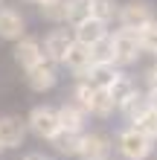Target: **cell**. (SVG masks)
<instances>
[{"label": "cell", "mask_w": 157, "mask_h": 160, "mask_svg": "<svg viewBox=\"0 0 157 160\" xmlns=\"http://www.w3.org/2000/svg\"><path fill=\"white\" fill-rule=\"evenodd\" d=\"M108 55H110V64L119 67V70L134 67V64L143 58L140 44H137V32L134 29H122V26L110 29V35H108Z\"/></svg>", "instance_id": "cell-1"}, {"label": "cell", "mask_w": 157, "mask_h": 160, "mask_svg": "<svg viewBox=\"0 0 157 160\" xmlns=\"http://www.w3.org/2000/svg\"><path fill=\"white\" fill-rule=\"evenodd\" d=\"M114 152L122 160H151L157 152V143L149 140L143 131H137L134 125H125L114 137Z\"/></svg>", "instance_id": "cell-2"}, {"label": "cell", "mask_w": 157, "mask_h": 160, "mask_svg": "<svg viewBox=\"0 0 157 160\" xmlns=\"http://www.w3.org/2000/svg\"><path fill=\"white\" fill-rule=\"evenodd\" d=\"M23 119H26V131L35 140H41V143H52L61 134V122H58L55 105H32V111Z\"/></svg>", "instance_id": "cell-3"}, {"label": "cell", "mask_w": 157, "mask_h": 160, "mask_svg": "<svg viewBox=\"0 0 157 160\" xmlns=\"http://www.w3.org/2000/svg\"><path fill=\"white\" fill-rule=\"evenodd\" d=\"M151 21H157V9L151 6V0H125L116 9V26L122 29H140Z\"/></svg>", "instance_id": "cell-4"}, {"label": "cell", "mask_w": 157, "mask_h": 160, "mask_svg": "<svg viewBox=\"0 0 157 160\" xmlns=\"http://www.w3.org/2000/svg\"><path fill=\"white\" fill-rule=\"evenodd\" d=\"M76 160H114V137L105 131H85Z\"/></svg>", "instance_id": "cell-5"}, {"label": "cell", "mask_w": 157, "mask_h": 160, "mask_svg": "<svg viewBox=\"0 0 157 160\" xmlns=\"http://www.w3.org/2000/svg\"><path fill=\"white\" fill-rule=\"evenodd\" d=\"M29 137L26 131V119L17 114H0V148L3 152H15L21 148Z\"/></svg>", "instance_id": "cell-6"}, {"label": "cell", "mask_w": 157, "mask_h": 160, "mask_svg": "<svg viewBox=\"0 0 157 160\" xmlns=\"http://www.w3.org/2000/svg\"><path fill=\"white\" fill-rule=\"evenodd\" d=\"M70 44H73V32H70V26H55V29H50L47 35H44V41H41L44 58L58 67L61 58H64V52L70 50Z\"/></svg>", "instance_id": "cell-7"}, {"label": "cell", "mask_w": 157, "mask_h": 160, "mask_svg": "<svg viewBox=\"0 0 157 160\" xmlns=\"http://www.w3.org/2000/svg\"><path fill=\"white\" fill-rule=\"evenodd\" d=\"M70 32H73V41H79L85 47H96V44H102L110 35V26L90 15V18H85V21H79L76 26H70Z\"/></svg>", "instance_id": "cell-8"}, {"label": "cell", "mask_w": 157, "mask_h": 160, "mask_svg": "<svg viewBox=\"0 0 157 160\" xmlns=\"http://www.w3.org/2000/svg\"><path fill=\"white\" fill-rule=\"evenodd\" d=\"M23 82H26V88L32 93H50V90H55V84H58V67L50 64V61H41V64H35L32 70L23 73Z\"/></svg>", "instance_id": "cell-9"}, {"label": "cell", "mask_w": 157, "mask_h": 160, "mask_svg": "<svg viewBox=\"0 0 157 160\" xmlns=\"http://www.w3.org/2000/svg\"><path fill=\"white\" fill-rule=\"evenodd\" d=\"M93 50L85 44H79V41H73L70 44V50L64 52V58H61V67L70 73L73 79H85V73L90 70V64H93Z\"/></svg>", "instance_id": "cell-10"}, {"label": "cell", "mask_w": 157, "mask_h": 160, "mask_svg": "<svg viewBox=\"0 0 157 160\" xmlns=\"http://www.w3.org/2000/svg\"><path fill=\"white\" fill-rule=\"evenodd\" d=\"M12 58H15V64H17L23 73L32 70L35 64L47 61V58H44V50H41V41H38V38H29V35H23L21 41L12 44Z\"/></svg>", "instance_id": "cell-11"}, {"label": "cell", "mask_w": 157, "mask_h": 160, "mask_svg": "<svg viewBox=\"0 0 157 160\" xmlns=\"http://www.w3.org/2000/svg\"><path fill=\"white\" fill-rule=\"evenodd\" d=\"M26 35V18L15 6H0V41H21Z\"/></svg>", "instance_id": "cell-12"}, {"label": "cell", "mask_w": 157, "mask_h": 160, "mask_svg": "<svg viewBox=\"0 0 157 160\" xmlns=\"http://www.w3.org/2000/svg\"><path fill=\"white\" fill-rule=\"evenodd\" d=\"M58 111V122H61V131H67V134H81V131H87V114L81 111L76 102H61V105H55Z\"/></svg>", "instance_id": "cell-13"}, {"label": "cell", "mask_w": 157, "mask_h": 160, "mask_svg": "<svg viewBox=\"0 0 157 160\" xmlns=\"http://www.w3.org/2000/svg\"><path fill=\"white\" fill-rule=\"evenodd\" d=\"M116 114V102L110 96L108 88H93V96H90V105H87V117L93 119H110Z\"/></svg>", "instance_id": "cell-14"}, {"label": "cell", "mask_w": 157, "mask_h": 160, "mask_svg": "<svg viewBox=\"0 0 157 160\" xmlns=\"http://www.w3.org/2000/svg\"><path fill=\"white\" fill-rule=\"evenodd\" d=\"M67 3L70 0H38V15L52 26H67Z\"/></svg>", "instance_id": "cell-15"}, {"label": "cell", "mask_w": 157, "mask_h": 160, "mask_svg": "<svg viewBox=\"0 0 157 160\" xmlns=\"http://www.w3.org/2000/svg\"><path fill=\"white\" fill-rule=\"evenodd\" d=\"M119 76V67H114L110 61H93L90 70L85 73V82H90L93 88H110V82Z\"/></svg>", "instance_id": "cell-16"}, {"label": "cell", "mask_w": 157, "mask_h": 160, "mask_svg": "<svg viewBox=\"0 0 157 160\" xmlns=\"http://www.w3.org/2000/svg\"><path fill=\"white\" fill-rule=\"evenodd\" d=\"M145 108H149V96H145V90H143V88H137V90L131 93V96H128V99L122 102V105L116 108V114L122 117V119L128 122V125H131V122H134L137 117H140Z\"/></svg>", "instance_id": "cell-17"}, {"label": "cell", "mask_w": 157, "mask_h": 160, "mask_svg": "<svg viewBox=\"0 0 157 160\" xmlns=\"http://www.w3.org/2000/svg\"><path fill=\"white\" fill-rule=\"evenodd\" d=\"M137 88H140V84H137V79L131 76V73H125V70H119V76L114 79V82H110V96H114V102H116V108L119 105H122V102L128 99V96H131V93L137 90Z\"/></svg>", "instance_id": "cell-18"}, {"label": "cell", "mask_w": 157, "mask_h": 160, "mask_svg": "<svg viewBox=\"0 0 157 160\" xmlns=\"http://www.w3.org/2000/svg\"><path fill=\"white\" fill-rule=\"evenodd\" d=\"M81 134H85V131H81ZM81 134H67V131H61V134L55 137L50 146H52L61 157L76 160V157H79V148H81Z\"/></svg>", "instance_id": "cell-19"}, {"label": "cell", "mask_w": 157, "mask_h": 160, "mask_svg": "<svg viewBox=\"0 0 157 160\" xmlns=\"http://www.w3.org/2000/svg\"><path fill=\"white\" fill-rule=\"evenodd\" d=\"M134 32H137L140 52H143V55H151V58L157 61V21L145 23V26H140V29H134Z\"/></svg>", "instance_id": "cell-20"}, {"label": "cell", "mask_w": 157, "mask_h": 160, "mask_svg": "<svg viewBox=\"0 0 157 160\" xmlns=\"http://www.w3.org/2000/svg\"><path fill=\"white\" fill-rule=\"evenodd\" d=\"M131 125H134L137 131H143L149 140H154V143H157V108H151V105H149L140 117L131 122Z\"/></svg>", "instance_id": "cell-21"}, {"label": "cell", "mask_w": 157, "mask_h": 160, "mask_svg": "<svg viewBox=\"0 0 157 160\" xmlns=\"http://www.w3.org/2000/svg\"><path fill=\"white\" fill-rule=\"evenodd\" d=\"M116 9H119L116 0H90V15L99 18V21H105L108 26L116 21Z\"/></svg>", "instance_id": "cell-22"}, {"label": "cell", "mask_w": 157, "mask_h": 160, "mask_svg": "<svg viewBox=\"0 0 157 160\" xmlns=\"http://www.w3.org/2000/svg\"><path fill=\"white\" fill-rule=\"evenodd\" d=\"M90 96H93V84L85 82V79H76L73 82V90H70V102H76V105L87 114V105H90Z\"/></svg>", "instance_id": "cell-23"}, {"label": "cell", "mask_w": 157, "mask_h": 160, "mask_svg": "<svg viewBox=\"0 0 157 160\" xmlns=\"http://www.w3.org/2000/svg\"><path fill=\"white\" fill-rule=\"evenodd\" d=\"M85 18H90V0H70L67 3V26H76Z\"/></svg>", "instance_id": "cell-24"}, {"label": "cell", "mask_w": 157, "mask_h": 160, "mask_svg": "<svg viewBox=\"0 0 157 160\" xmlns=\"http://www.w3.org/2000/svg\"><path fill=\"white\" fill-rule=\"evenodd\" d=\"M143 90H157V61L145 70V76H143Z\"/></svg>", "instance_id": "cell-25"}, {"label": "cell", "mask_w": 157, "mask_h": 160, "mask_svg": "<svg viewBox=\"0 0 157 160\" xmlns=\"http://www.w3.org/2000/svg\"><path fill=\"white\" fill-rule=\"evenodd\" d=\"M21 160H52L47 152H26V154H21Z\"/></svg>", "instance_id": "cell-26"}, {"label": "cell", "mask_w": 157, "mask_h": 160, "mask_svg": "<svg viewBox=\"0 0 157 160\" xmlns=\"http://www.w3.org/2000/svg\"><path fill=\"white\" fill-rule=\"evenodd\" d=\"M145 96H149V105L157 108V90H145Z\"/></svg>", "instance_id": "cell-27"}, {"label": "cell", "mask_w": 157, "mask_h": 160, "mask_svg": "<svg viewBox=\"0 0 157 160\" xmlns=\"http://www.w3.org/2000/svg\"><path fill=\"white\" fill-rule=\"evenodd\" d=\"M23 3H29V6H38V0H23Z\"/></svg>", "instance_id": "cell-28"}, {"label": "cell", "mask_w": 157, "mask_h": 160, "mask_svg": "<svg viewBox=\"0 0 157 160\" xmlns=\"http://www.w3.org/2000/svg\"><path fill=\"white\" fill-rule=\"evenodd\" d=\"M0 154H3V148H0Z\"/></svg>", "instance_id": "cell-29"}, {"label": "cell", "mask_w": 157, "mask_h": 160, "mask_svg": "<svg viewBox=\"0 0 157 160\" xmlns=\"http://www.w3.org/2000/svg\"><path fill=\"white\" fill-rule=\"evenodd\" d=\"M0 6H3V0H0Z\"/></svg>", "instance_id": "cell-30"}]
</instances>
